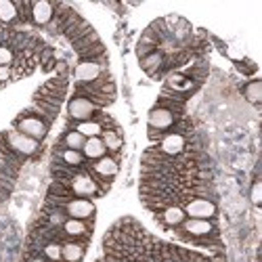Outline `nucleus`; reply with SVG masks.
<instances>
[{
  "instance_id": "obj_6",
  "label": "nucleus",
  "mask_w": 262,
  "mask_h": 262,
  "mask_svg": "<svg viewBox=\"0 0 262 262\" xmlns=\"http://www.w3.org/2000/svg\"><path fill=\"white\" fill-rule=\"evenodd\" d=\"M101 109L91 103L89 99L84 97H78L74 95L68 103V116H70V122H86V120H95L99 116Z\"/></svg>"
},
{
  "instance_id": "obj_27",
  "label": "nucleus",
  "mask_w": 262,
  "mask_h": 262,
  "mask_svg": "<svg viewBox=\"0 0 262 262\" xmlns=\"http://www.w3.org/2000/svg\"><path fill=\"white\" fill-rule=\"evenodd\" d=\"M260 193H262V185H260V181H256L252 187V204L254 206H260Z\"/></svg>"
},
{
  "instance_id": "obj_16",
  "label": "nucleus",
  "mask_w": 262,
  "mask_h": 262,
  "mask_svg": "<svg viewBox=\"0 0 262 262\" xmlns=\"http://www.w3.org/2000/svg\"><path fill=\"white\" fill-rule=\"evenodd\" d=\"M53 160H59V162H63L65 166H72V168H84V166H86V158L82 156V151L65 149V147H61V145L55 147Z\"/></svg>"
},
{
  "instance_id": "obj_2",
  "label": "nucleus",
  "mask_w": 262,
  "mask_h": 262,
  "mask_svg": "<svg viewBox=\"0 0 262 262\" xmlns=\"http://www.w3.org/2000/svg\"><path fill=\"white\" fill-rule=\"evenodd\" d=\"M84 170L91 174V177L99 183V187L107 193L109 187H112L114 179L118 177L120 172V158L116 156H103L101 160H95V162H86Z\"/></svg>"
},
{
  "instance_id": "obj_21",
  "label": "nucleus",
  "mask_w": 262,
  "mask_h": 262,
  "mask_svg": "<svg viewBox=\"0 0 262 262\" xmlns=\"http://www.w3.org/2000/svg\"><path fill=\"white\" fill-rule=\"evenodd\" d=\"M68 128H74L86 139H93V137H101L103 135V126L99 124V120H86V122H70Z\"/></svg>"
},
{
  "instance_id": "obj_11",
  "label": "nucleus",
  "mask_w": 262,
  "mask_h": 262,
  "mask_svg": "<svg viewBox=\"0 0 262 262\" xmlns=\"http://www.w3.org/2000/svg\"><path fill=\"white\" fill-rule=\"evenodd\" d=\"M63 210L70 218H78V221H95L97 214L93 200H84V198H72L70 202L63 204Z\"/></svg>"
},
{
  "instance_id": "obj_12",
  "label": "nucleus",
  "mask_w": 262,
  "mask_h": 262,
  "mask_svg": "<svg viewBox=\"0 0 262 262\" xmlns=\"http://www.w3.org/2000/svg\"><path fill=\"white\" fill-rule=\"evenodd\" d=\"M154 218H156V223H158L164 231H174L177 227H181V225L185 223L187 214H185V210H183L181 206L172 204V206H168V208H164V210L156 212V214H154Z\"/></svg>"
},
{
  "instance_id": "obj_26",
  "label": "nucleus",
  "mask_w": 262,
  "mask_h": 262,
  "mask_svg": "<svg viewBox=\"0 0 262 262\" xmlns=\"http://www.w3.org/2000/svg\"><path fill=\"white\" fill-rule=\"evenodd\" d=\"M11 82H15V78H13V68H11V65H3V68H0V84L7 86V84H11Z\"/></svg>"
},
{
  "instance_id": "obj_18",
  "label": "nucleus",
  "mask_w": 262,
  "mask_h": 262,
  "mask_svg": "<svg viewBox=\"0 0 262 262\" xmlns=\"http://www.w3.org/2000/svg\"><path fill=\"white\" fill-rule=\"evenodd\" d=\"M86 248L89 244L84 242H74V239H68V242L61 244V254H63V262H82Z\"/></svg>"
},
{
  "instance_id": "obj_10",
  "label": "nucleus",
  "mask_w": 262,
  "mask_h": 262,
  "mask_svg": "<svg viewBox=\"0 0 262 262\" xmlns=\"http://www.w3.org/2000/svg\"><path fill=\"white\" fill-rule=\"evenodd\" d=\"M68 89H70L68 76H55V78H51V80H47L45 84H42L34 95L45 97V99L55 101V103H63L65 95H68Z\"/></svg>"
},
{
  "instance_id": "obj_7",
  "label": "nucleus",
  "mask_w": 262,
  "mask_h": 262,
  "mask_svg": "<svg viewBox=\"0 0 262 262\" xmlns=\"http://www.w3.org/2000/svg\"><path fill=\"white\" fill-rule=\"evenodd\" d=\"M187 214V218H204V221H214L218 208L214 204V200H206V198H189L183 206H181Z\"/></svg>"
},
{
  "instance_id": "obj_15",
  "label": "nucleus",
  "mask_w": 262,
  "mask_h": 262,
  "mask_svg": "<svg viewBox=\"0 0 262 262\" xmlns=\"http://www.w3.org/2000/svg\"><path fill=\"white\" fill-rule=\"evenodd\" d=\"M101 141H103V145H105V149H107V156L122 158L124 137H122V130H120V126H118V128H107V130H103Z\"/></svg>"
},
{
  "instance_id": "obj_17",
  "label": "nucleus",
  "mask_w": 262,
  "mask_h": 262,
  "mask_svg": "<svg viewBox=\"0 0 262 262\" xmlns=\"http://www.w3.org/2000/svg\"><path fill=\"white\" fill-rule=\"evenodd\" d=\"M164 57L166 53L164 51H154V53H149L147 57L141 59V68L143 72H147L151 78H160L162 76V70H164Z\"/></svg>"
},
{
  "instance_id": "obj_22",
  "label": "nucleus",
  "mask_w": 262,
  "mask_h": 262,
  "mask_svg": "<svg viewBox=\"0 0 262 262\" xmlns=\"http://www.w3.org/2000/svg\"><path fill=\"white\" fill-rule=\"evenodd\" d=\"M84 143H86V137H82L78 130H74V128H68V130H65V135L59 139V145L61 147L74 149V151H82Z\"/></svg>"
},
{
  "instance_id": "obj_9",
  "label": "nucleus",
  "mask_w": 262,
  "mask_h": 262,
  "mask_svg": "<svg viewBox=\"0 0 262 262\" xmlns=\"http://www.w3.org/2000/svg\"><path fill=\"white\" fill-rule=\"evenodd\" d=\"M156 147L162 151L164 156H168V158H179V156L185 154L187 147H189V137L177 133V130H170V133H166L160 139V143Z\"/></svg>"
},
{
  "instance_id": "obj_19",
  "label": "nucleus",
  "mask_w": 262,
  "mask_h": 262,
  "mask_svg": "<svg viewBox=\"0 0 262 262\" xmlns=\"http://www.w3.org/2000/svg\"><path fill=\"white\" fill-rule=\"evenodd\" d=\"M0 26L5 28H21V19H19V9L17 3H0Z\"/></svg>"
},
{
  "instance_id": "obj_23",
  "label": "nucleus",
  "mask_w": 262,
  "mask_h": 262,
  "mask_svg": "<svg viewBox=\"0 0 262 262\" xmlns=\"http://www.w3.org/2000/svg\"><path fill=\"white\" fill-rule=\"evenodd\" d=\"M40 254L45 256L49 262H63V254H61V244L59 242H49L42 246Z\"/></svg>"
},
{
  "instance_id": "obj_3",
  "label": "nucleus",
  "mask_w": 262,
  "mask_h": 262,
  "mask_svg": "<svg viewBox=\"0 0 262 262\" xmlns=\"http://www.w3.org/2000/svg\"><path fill=\"white\" fill-rule=\"evenodd\" d=\"M0 135H3L7 147L13 151L15 156H19L21 160H30V158L36 160V158L42 154V143H38V141L26 137V135L17 133L15 128L7 130V133H0Z\"/></svg>"
},
{
  "instance_id": "obj_4",
  "label": "nucleus",
  "mask_w": 262,
  "mask_h": 262,
  "mask_svg": "<svg viewBox=\"0 0 262 262\" xmlns=\"http://www.w3.org/2000/svg\"><path fill=\"white\" fill-rule=\"evenodd\" d=\"M177 122H179V118L174 116L172 112H168V109L156 105L149 112V139L151 141H160L166 133H170L172 126Z\"/></svg>"
},
{
  "instance_id": "obj_13",
  "label": "nucleus",
  "mask_w": 262,
  "mask_h": 262,
  "mask_svg": "<svg viewBox=\"0 0 262 262\" xmlns=\"http://www.w3.org/2000/svg\"><path fill=\"white\" fill-rule=\"evenodd\" d=\"M105 72H107L105 63H99V61H78L76 70H74V76H76V82L91 84V82L99 80Z\"/></svg>"
},
{
  "instance_id": "obj_24",
  "label": "nucleus",
  "mask_w": 262,
  "mask_h": 262,
  "mask_svg": "<svg viewBox=\"0 0 262 262\" xmlns=\"http://www.w3.org/2000/svg\"><path fill=\"white\" fill-rule=\"evenodd\" d=\"M244 95H246V99H248L252 105H258V103H260V99H262V84H260V80L250 82V84L246 86Z\"/></svg>"
},
{
  "instance_id": "obj_5",
  "label": "nucleus",
  "mask_w": 262,
  "mask_h": 262,
  "mask_svg": "<svg viewBox=\"0 0 262 262\" xmlns=\"http://www.w3.org/2000/svg\"><path fill=\"white\" fill-rule=\"evenodd\" d=\"M74 198H84V200H93V198H101V195H105V191L99 187V183L91 177L89 172H86L84 168L78 170L76 177L68 183Z\"/></svg>"
},
{
  "instance_id": "obj_8",
  "label": "nucleus",
  "mask_w": 262,
  "mask_h": 262,
  "mask_svg": "<svg viewBox=\"0 0 262 262\" xmlns=\"http://www.w3.org/2000/svg\"><path fill=\"white\" fill-rule=\"evenodd\" d=\"M93 229H95V221H78V218H68L61 227L65 242L74 239V242H84V244H91Z\"/></svg>"
},
{
  "instance_id": "obj_14",
  "label": "nucleus",
  "mask_w": 262,
  "mask_h": 262,
  "mask_svg": "<svg viewBox=\"0 0 262 262\" xmlns=\"http://www.w3.org/2000/svg\"><path fill=\"white\" fill-rule=\"evenodd\" d=\"M57 13V5L55 3H47V0H40V3H32V11H30V21L38 28H47L51 21L55 19Z\"/></svg>"
},
{
  "instance_id": "obj_25",
  "label": "nucleus",
  "mask_w": 262,
  "mask_h": 262,
  "mask_svg": "<svg viewBox=\"0 0 262 262\" xmlns=\"http://www.w3.org/2000/svg\"><path fill=\"white\" fill-rule=\"evenodd\" d=\"M15 63V51L9 45H0V68L3 65H13Z\"/></svg>"
},
{
  "instance_id": "obj_20",
  "label": "nucleus",
  "mask_w": 262,
  "mask_h": 262,
  "mask_svg": "<svg viewBox=\"0 0 262 262\" xmlns=\"http://www.w3.org/2000/svg\"><path fill=\"white\" fill-rule=\"evenodd\" d=\"M82 156L86 158V162H95V160H101L103 156H107V149H105L101 137L86 139V143L82 147Z\"/></svg>"
},
{
  "instance_id": "obj_1",
  "label": "nucleus",
  "mask_w": 262,
  "mask_h": 262,
  "mask_svg": "<svg viewBox=\"0 0 262 262\" xmlns=\"http://www.w3.org/2000/svg\"><path fill=\"white\" fill-rule=\"evenodd\" d=\"M13 128L17 130V133L26 135V137H30V139H34V141H38V143H42V141H45V137L49 135L51 122H49L45 116H42L38 109L28 107V109H24V112H21V114L15 118Z\"/></svg>"
}]
</instances>
